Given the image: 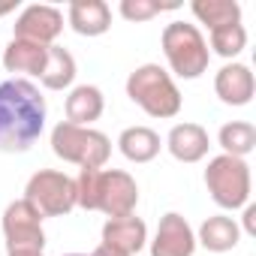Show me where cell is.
I'll return each instance as SVG.
<instances>
[{
    "label": "cell",
    "instance_id": "20",
    "mask_svg": "<svg viewBox=\"0 0 256 256\" xmlns=\"http://www.w3.org/2000/svg\"><path fill=\"white\" fill-rule=\"evenodd\" d=\"M190 12L208 24V30L226 28V24H241V6L235 0H193Z\"/></svg>",
    "mask_w": 256,
    "mask_h": 256
},
{
    "label": "cell",
    "instance_id": "9",
    "mask_svg": "<svg viewBox=\"0 0 256 256\" xmlns=\"http://www.w3.org/2000/svg\"><path fill=\"white\" fill-rule=\"evenodd\" d=\"M12 30H16V40H28L36 46H54L58 36L64 34V12L52 4H30L18 12Z\"/></svg>",
    "mask_w": 256,
    "mask_h": 256
},
{
    "label": "cell",
    "instance_id": "13",
    "mask_svg": "<svg viewBox=\"0 0 256 256\" xmlns=\"http://www.w3.org/2000/svg\"><path fill=\"white\" fill-rule=\"evenodd\" d=\"M106 247L124 253V256H136L145 244H148V226L142 217L130 214V217H118V220H106L102 226V241Z\"/></svg>",
    "mask_w": 256,
    "mask_h": 256
},
{
    "label": "cell",
    "instance_id": "5",
    "mask_svg": "<svg viewBox=\"0 0 256 256\" xmlns=\"http://www.w3.org/2000/svg\"><path fill=\"white\" fill-rule=\"evenodd\" d=\"M52 151L54 157L78 169H102L112 157V139L94 126H76L70 120H60L52 130Z\"/></svg>",
    "mask_w": 256,
    "mask_h": 256
},
{
    "label": "cell",
    "instance_id": "17",
    "mask_svg": "<svg viewBox=\"0 0 256 256\" xmlns=\"http://www.w3.org/2000/svg\"><path fill=\"white\" fill-rule=\"evenodd\" d=\"M46 58H48V46H36V42L16 40V36L4 48V66H6V72H22V76H34V78L42 76Z\"/></svg>",
    "mask_w": 256,
    "mask_h": 256
},
{
    "label": "cell",
    "instance_id": "28",
    "mask_svg": "<svg viewBox=\"0 0 256 256\" xmlns=\"http://www.w3.org/2000/svg\"><path fill=\"white\" fill-rule=\"evenodd\" d=\"M64 256H90V253H64Z\"/></svg>",
    "mask_w": 256,
    "mask_h": 256
},
{
    "label": "cell",
    "instance_id": "18",
    "mask_svg": "<svg viewBox=\"0 0 256 256\" xmlns=\"http://www.w3.org/2000/svg\"><path fill=\"white\" fill-rule=\"evenodd\" d=\"M118 148L130 163H151L160 154L163 142H160V133H154L151 126H126L118 136Z\"/></svg>",
    "mask_w": 256,
    "mask_h": 256
},
{
    "label": "cell",
    "instance_id": "24",
    "mask_svg": "<svg viewBox=\"0 0 256 256\" xmlns=\"http://www.w3.org/2000/svg\"><path fill=\"white\" fill-rule=\"evenodd\" d=\"M238 229H241L244 235H250V238L256 235V205H250V202L244 205V217H241V226H238Z\"/></svg>",
    "mask_w": 256,
    "mask_h": 256
},
{
    "label": "cell",
    "instance_id": "8",
    "mask_svg": "<svg viewBox=\"0 0 256 256\" xmlns=\"http://www.w3.org/2000/svg\"><path fill=\"white\" fill-rule=\"evenodd\" d=\"M0 229H4L6 253H42L46 250L42 214L28 199H16L6 205Z\"/></svg>",
    "mask_w": 256,
    "mask_h": 256
},
{
    "label": "cell",
    "instance_id": "21",
    "mask_svg": "<svg viewBox=\"0 0 256 256\" xmlns=\"http://www.w3.org/2000/svg\"><path fill=\"white\" fill-rule=\"evenodd\" d=\"M217 145L223 148V154L244 160V157L256 148V126H253L250 120H229V124L220 126Z\"/></svg>",
    "mask_w": 256,
    "mask_h": 256
},
{
    "label": "cell",
    "instance_id": "16",
    "mask_svg": "<svg viewBox=\"0 0 256 256\" xmlns=\"http://www.w3.org/2000/svg\"><path fill=\"white\" fill-rule=\"evenodd\" d=\"M66 120L76 126H90L106 112V96L96 84H76L66 96Z\"/></svg>",
    "mask_w": 256,
    "mask_h": 256
},
{
    "label": "cell",
    "instance_id": "14",
    "mask_svg": "<svg viewBox=\"0 0 256 256\" xmlns=\"http://www.w3.org/2000/svg\"><path fill=\"white\" fill-rule=\"evenodd\" d=\"M66 24L78 36H102L112 28V10L106 0H72L66 6Z\"/></svg>",
    "mask_w": 256,
    "mask_h": 256
},
{
    "label": "cell",
    "instance_id": "3",
    "mask_svg": "<svg viewBox=\"0 0 256 256\" xmlns=\"http://www.w3.org/2000/svg\"><path fill=\"white\" fill-rule=\"evenodd\" d=\"M126 96H130L145 114L160 118V120L175 118L184 106L172 72L163 70L160 64H142L126 76Z\"/></svg>",
    "mask_w": 256,
    "mask_h": 256
},
{
    "label": "cell",
    "instance_id": "10",
    "mask_svg": "<svg viewBox=\"0 0 256 256\" xmlns=\"http://www.w3.org/2000/svg\"><path fill=\"white\" fill-rule=\"evenodd\" d=\"M148 244H151V256H193L196 253V232L184 214L169 211L160 217V226Z\"/></svg>",
    "mask_w": 256,
    "mask_h": 256
},
{
    "label": "cell",
    "instance_id": "23",
    "mask_svg": "<svg viewBox=\"0 0 256 256\" xmlns=\"http://www.w3.org/2000/svg\"><path fill=\"white\" fill-rule=\"evenodd\" d=\"M163 10H175V6H163V4H157V0H120V6H118V12H120L126 22H133V24L151 22V18H157Z\"/></svg>",
    "mask_w": 256,
    "mask_h": 256
},
{
    "label": "cell",
    "instance_id": "25",
    "mask_svg": "<svg viewBox=\"0 0 256 256\" xmlns=\"http://www.w3.org/2000/svg\"><path fill=\"white\" fill-rule=\"evenodd\" d=\"M90 256H124V253H118V250H112V247H106V244H100Z\"/></svg>",
    "mask_w": 256,
    "mask_h": 256
},
{
    "label": "cell",
    "instance_id": "4",
    "mask_svg": "<svg viewBox=\"0 0 256 256\" xmlns=\"http://www.w3.org/2000/svg\"><path fill=\"white\" fill-rule=\"evenodd\" d=\"M160 46H163V54H166L169 70L178 78L193 82L211 64L208 42H205L202 30L196 24H190V22H172V24H166L163 34H160Z\"/></svg>",
    "mask_w": 256,
    "mask_h": 256
},
{
    "label": "cell",
    "instance_id": "2",
    "mask_svg": "<svg viewBox=\"0 0 256 256\" xmlns=\"http://www.w3.org/2000/svg\"><path fill=\"white\" fill-rule=\"evenodd\" d=\"M76 205L84 211H102L108 220L130 217L139 205V184L124 169H78Z\"/></svg>",
    "mask_w": 256,
    "mask_h": 256
},
{
    "label": "cell",
    "instance_id": "22",
    "mask_svg": "<svg viewBox=\"0 0 256 256\" xmlns=\"http://www.w3.org/2000/svg\"><path fill=\"white\" fill-rule=\"evenodd\" d=\"M205 42L214 48V54L232 60V58H238V54L244 52V46H247V30H244V24H226V28L208 30V40H205ZM211 48H208V52H211Z\"/></svg>",
    "mask_w": 256,
    "mask_h": 256
},
{
    "label": "cell",
    "instance_id": "6",
    "mask_svg": "<svg viewBox=\"0 0 256 256\" xmlns=\"http://www.w3.org/2000/svg\"><path fill=\"white\" fill-rule=\"evenodd\" d=\"M205 187L220 208H226V211L244 208L250 202V187H253L247 160L229 157V154L211 157L208 169H205Z\"/></svg>",
    "mask_w": 256,
    "mask_h": 256
},
{
    "label": "cell",
    "instance_id": "12",
    "mask_svg": "<svg viewBox=\"0 0 256 256\" xmlns=\"http://www.w3.org/2000/svg\"><path fill=\"white\" fill-rule=\"evenodd\" d=\"M166 148H169V154H172L178 163H199V160L208 157L211 139H208V130H205L202 124L181 120V124H175L172 130H169Z\"/></svg>",
    "mask_w": 256,
    "mask_h": 256
},
{
    "label": "cell",
    "instance_id": "7",
    "mask_svg": "<svg viewBox=\"0 0 256 256\" xmlns=\"http://www.w3.org/2000/svg\"><path fill=\"white\" fill-rule=\"evenodd\" d=\"M42 217H64L76 208V178L58 169H40L28 178L24 196Z\"/></svg>",
    "mask_w": 256,
    "mask_h": 256
},
{
    "label": "cell",
    "instance_id": "15",
    "mask_svg": "<svg viewBox=\"0 0 256 256\" xmlns=\"http://www.w3.org/2000/svg\"><path fill=\"white\" fill-rule=\"evenodd\" d=\"M238 241H241V229H238L235 217H229V214L205 217L199 232H196V244H202L211 253H229L238 247Z\"/></svg>",
    "mask_w": 256,
    "mask_h": 256
},
{
    "label": "cell",
    "instance_id": "19",
    "mask_svg": "<svg viewBox=\"0 0 256 256\" xmlns=\"http://www.w3.org/2000/svg\"><path fill=\"white\" fill-rule=\"evenodd\" d=\"M72 82H76V58L60 46H48V58L42 66L40 84L46 90H66L72 88Z\"/></svg>",
    "mask_w": 256,
    "mask_h": 256
},
{
    "label": "cell",
    "instance_id": "27",
    "mask_svg": "<svg viewBox=\"0 0 256 256\" xmlns=\"http://www.w3.org/2000/svg\"><path fill=\"white\" fill-rule=\"evenodd\" d=\"M6 256H42V253H6Z\"/></svg>",
    "mask_w": 256,
    "mask_h": 256
},
{
    "label": "cell",
    "instance_id": "1",
    "mask_svg": "<svg viewBox=\"0 0 256 256\" xmlns=\"http://www.w3.org/2000/svg\"><path fill=\"white\" fill-rule=\"evenodd\" d=\"M46 96L28 78H6L0 84V151L22 154L46 130Z\"/></svg>",
    "mask_w": 256,
    "mask_h": 256
},
{
    "label": "cell",
    "instance_id": "11",
    "mask_svg": "<svg viewBox=\"0 0 256 256\" xmlns=\"http://www.w3.org/2000/svg\"><path fill=\"white\" fill-rule=\"evenodd\" d=\"M214 94L226 106H247L256 94V78H253L250 66L238 64V60L223 64L214 76Z\"/></svg>",
    "mask_w": 256,
    "mask_h": 256
},
{
    "label": "cell",
    "instance_id": "26",
    "mask_svg": "<svg viewBox=\"0 0 256 256\" xmlns=\"http://www.w3.org/2000/svg\"><path fill=\"white\" fill-rule=\"evenodd\" d=\"M18 4H16V0H12V4H0V16H10L12 10H16Z\"/></svg>",
    "mask_w": 256,
    "mask_h": 256
}]
</instances>
